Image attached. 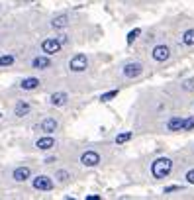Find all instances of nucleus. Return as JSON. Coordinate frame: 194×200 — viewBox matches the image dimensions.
Wrapping results in <instances>:
<instances>
[{"label": "nucleus", "instance_id": "nucleus-23", "mask_svg": "<svg viewBox=\"0 0 194 200\" xmlns=\"http://www.w3.org/2000/svg\"><path fill=\"white\" fill-rule=\"evenodd\" d=\"M57 179L59 181H61V182H67V181H69L71 179V175H69V171H63V169H61V171H57Z\"/></svg>", "mask_w": 194, "mask_h": 200}, {"label": "nucleus", "instance_id": "nucleus-12", "mask_svg": "<svg viewBox=\"0 0 194 200\" xmlns=\"http://www.w3.org/2000/svg\"><path fill=\"white\" fill-rule=\"evenodd\" d=\"M182 126H184V118L173 116V118H169V122H167V130L169 131H182Z\"/></svg>", "mask_w": 194, "mask_h": 200}, {"label": "nucleus", "instance_id": "nucleus-16", "mask_svg": "<svg viewBox=\"0 0 194 200\" xmlns=\"http://www.w3.org/2000/svg\"><path fill=\"white\" fill-rule=\"evenodd\" d=\"M49 102L53 106H63V104H67V94L65 92H53L49 96Z\"/></svg>", "mask_w": 194, "mask_h": 200}, {"label": "nucleus", "instance_id": "nucleus-14", "mask_svg": "<svg viewBox=\"0 0 194 200\" xmlns=\"http://www.w3.org/2000/svg\"><path fill=\"white\" fill-rule=\"evenodd\" d=\"M67 26H69V18H67L65 14H59V16H55L51 20V28L53 29H65Z\"/></svg>", "mask_w": 194, "mask_h": 200}, {"label": "nucleus", "instance_id": "nucleus-20", "mask_svg": "<svg viewBox=\"0 0 194 200\" xmlns=\"http://www.w3.org/2000/svg\"><path fill=\"white\" fill-rule=\"evenodd\" d=\"M139 33H141V29H139V28H133V29H131V32L128 33V39H125V41H128V45H131V43L139 38Z\"/></svg>", "mask_w": 194, "mask_h": 200}, {"label": "nucleus", "instance_id": "nucleus-2", "mask_svg": "<svg viewBox=\"0 0 194 200\" xmlns=\"http://www.w3.org/2000/svg\"><path fill=\"white\" fill-rule=\"evenodd\" d=\"M65 35H61V38H47V39H43L41 41V51L45 55H55L61 51V47L65 45Z\"/></svg>", "mask_w": 194, "mask_h": 200}, {"label": "nucleus", "instance_id": "nucleus-25", "mask_svg": "<svg viewBox=\"0 0 194 200\" xmlns=\"http://www.w3.org/2000/svg\"><path fill=\"white\" fill-rule=\"evenodd\" d=\"M182 88H184V90H194V79H188V80H184Z\"/></svg>", "mask_w": 194, "mask_h": 200}, {"label": "nucleus", "instance_id": "nucleus-4", "mask_svg": "<svg viewBox=\"0 0 194 200\" xmlns=\"http://www.w3.org/2000/svg\"><path fill=\"white\" fill-rule=\"evenodd\" d=\"M86 67H88V59H86L84 53H77L74 57H71L69 69L73 73H83V71H86Z\"/></svg>", "mask_w": 194, "mask_h": 200}, {"label": "nucleus", "instance_id": "nucleus-13", "mask_svg": "<svg viewBox=\"0 0 194 200\" xmlns=\"http://www.w3.org/2000/svg\"><path fill=\"white\" fill-rule=\"evenodd\" d=\"M39 128H41V131H45V133H53L59 128V122L55 120V118H45V120L39 124Z\"/></svg>", "mask_w": 194, "mask_h": 200}, {"label": "nucleus", "instance_id": "nucleus-6", "mask_svg": "<svg viewBox=\"0 0 194 200\" xmlns=\"http://www.w3.org/2000/svg\"><path fill=\"white\" fill-rule=\"evenodd\" d=\"M151 57H153L157 63H165L167 59L171 57V49H169V45H155Z\"/></svg>", "mask_w": 194, "mask_h": 200}, {"label": "nucleus", "instance_id": "nucleus-28", "mask_svg": "<svg viewBox=\"0 0 194 200\" xmlns=\"http://www.w3.org/2000/svg\"><path fill=\"white\" fill-rule=\"evenodd\" d=\"M0 118H2V114H0Z\"/></svg>", "mask_w": 194, "mask_h": 200}, {"label": "nucleus", "instance_id": "nucleus-19", "mask_svg": "<svg viewBox=\"0 0 194 200\" xmlns=\"http://www.w3.org/2000/svg\"><path fill=\"white\" fill-rule=\"evenodd\" d=\"M130 139H131V131H122V133H118V136H116V143L122 145L125 141H130Z\"/></svg>", "mask_w": 194, "mask_h": 200}, {"label": "nucleus", "instance_id": "nucleus-24", "mask_svg": "<svg viewBox=\"0 0 194 200\" xmlns=\"http://www.w3.org/2000/svg\"><path fill=\"white\" fill-rule=\"evenodd\" d=\"M178 190H182V187H178V184H173V187H165V194H171V192H178Z\"/></svg>", "mask_w": 194, "mask_h": 200}, {"label": "nucleus", "instance_id": "nucleus-3", "mask_svg": "<svg viewBox=\"0 0 194 200\" xmlns=\"http://www.w3.org/2000/svg\"><path fill=\"white\" fill-rule=\"evenodd\" d=\"M32 187L35 190H41V192H49V190H53L55 188V182L51 177L47 175H39V177H35V179H32Z\"/></svg>", "mask_w": 194, "mask_h": 200}, {"label": "nucleus", "instance_id": "nucleus-26", "mask_svg": "<svg viewBox=\"0 0 194 200\" xmlns=\"http://www.w3.org/2000/svg\"><path fill=\"white\" fill-rule=\"evenodd\" d=\"M186 182H188V184H194V169H190V171L186 173Z\"/></svg>", "mask_w": 194, "mask_h": 200}, {"label": "nucleus", "instance_id": "nucleus-1", "mask_svg": "<svg viewBox=\"0 0 194 200\" xmlns=\"http://www.w3.org/2000/svg\"><path fill=\"white\" fill-rule=\"evenodd\" d=\"M171 171H173V161L169 157H159L151 165V175L155 179H165V177L171 175Z\"/></svg>", "mask_w": 194, "mask_h": 200}, {"label": "nucleus", "instance_id": "nucleus-27", "mask_svg": "<svg viewBox=\"0 0 194 200\" xmlns=\"http://www.w3.org/2000/svg\"><path fill=\"white\" fill-rule=\"evenodd\" d=\"M86 200H100V196H98V194H88Z\"/></svg>", "mask_w": 194, "mask_h": 200}, {"label": "nucleus", "instance_id": "nucleus-17", "mask_svg": "<svg viewBox=\"0 0 194 200\" xmlns=\"http://www.w3.org/2000/svg\"><path fill=\"white\" fill-rule=\"evenodd\" d=\"M16 63V55L14 53H4V55H0V67H10Z\"/></svg>", "mask_w": 194, "mask_h": 200}, {"label": "nucleus", "instance_id": "nucleus-8", "mask_svg": "<svg viewBox=\"0 0 194 200\" xmlns=\"http://www.w3.org/2000/svg\"><path fill=\"white\" fill-rule=\"evenodd\" d=\"M35 147H37V149H41V151H49V149H53V147H55V139L51 137V133H45L43 137H39L35 141Z\"/></svg>", "mask_w": 194, "mask_h": 200}, {"label": "nucleus", "instance_id": "nucleus-10", "mask_svg": "<svg viewBox=\"0 0 194 200\" xmlns=\"http://www.w3.org/2000/svg\"><path fill=\"white\" fill-rule=\"evenodd\" d=\"M32 65H33V69H37V71H45V69L51 67V59H49V55H37L32 61Z\"/></svg>", "mask_w": 194, "mask_h": 200}, {"label": "nucleus", "instance_id": "nucleus-11", "mask_svg": "<svg viewBox=\"0 0 194 200\" xmlns=\"http://www.w3.org/2000/svg\"><path fill=\"white\" fill-rule=\"evenodd\" d=\"M29 112H32V104H29L28 100H18V102H16L14 114H16L18 118H24V116H28Z\"/></svg>", "mask_w": 194, "mask_h": 200}, {"label": "nucleus", "instance_id": "nucleus-21", "mask_svg": "<svg viewBox=\"0 0 194 200\" xmlns=\"http://www.w3.org/2000/svg\"><path fill=\"white\" fill-rule=\"evenodd\" d=\"M190 130H194V116H190V118H184L182 131H190Z\"/></svg>", "mask_w": 194, "mask_h": 200}, {"label": "nucleus", "instance_id": "nucleus-9", "mask_svg": "<svg viewBox=\"0 0 194 200\" xmlns=\"http://www.w3.org/2000/svg\"><path fill=\"white\" fill-rule=\"evenodd\" d=\"M12 177H14V181L24 182V181H28L29 177H32V169H29V167H16L14 173H12Z\"/></svg>", "mask_w": 194, "mask_h": 200}, {"label": "nucleus", "instance_id": "nucleus-22", "mask_svg": "<svg viewBox=\"0 0 194 200\" xmlns=\"http://www.w3.org/2000/svg\"><path fill=\"white\" fill-rule=\"evenodd\" d=\"M116 96H118V90H110V92H104V94L100 96V100H102V102H110L112 98H116Z\"/></svg>", "mask_w": 194, "mask_h": 200}, {"label": "nucleus", "instance_id": "nucleus-18", "mask_svg": "<svg viewBox=\"0 0 194 200\" xmlns=\"http://www.w3.org/2000/svg\"><path fill=\"white\" fill-rule=\"evenodd\" d=\"M182 43L188 45V47L194 45V29H186V32L182 33Z\"/></svg>", "mask_w": 194, "mask_h": 200}, {"label": "nucleus", "instance_id": "nucleus-7", "mask_svg": "<svg viewBox=\"0 0 194 200\" xmlns=\"http://www.w3.org/2000/svg\"><path fill=\"white\" fill-rule=\"evenodd\" d=\"M80 163H83L84 167H96L100 163V155L96 151H92V149H88V151H84L80 155Z\"/></svg>", "mask_w": 194, "mask_h": 200}, {"label": "nucleus", "instance_id": "nucleus-5", "mask_svg": "<svg viewBox=\"0 0 194 200\" xmlns=\"http://www.w3.org/2000/svg\"><path fill=\"white\" fill-rule=\"evenodd\" d=\"M124 77L125 79H137L141 73H143V65L137 63V61H131V63H125L124 65Z\"/></svg>", "mask_w": 194, "mask_h": 200}, {"label": "nucleus", "instance_id": "nucleus-15", "mask_svg": "<svg viewBox=\"0 0 194 200\" xmlns=\"http://www.w3.org/2000/svg\"><path fill=\"white\" fill-rule=\"evenodd\" d=\"M37 86H39V79L37 77H28V79H24L20 83L22 90H33V88H37Z\"/></svg>", "mask_w": 194, "mask_h": 200}]
</instances>
